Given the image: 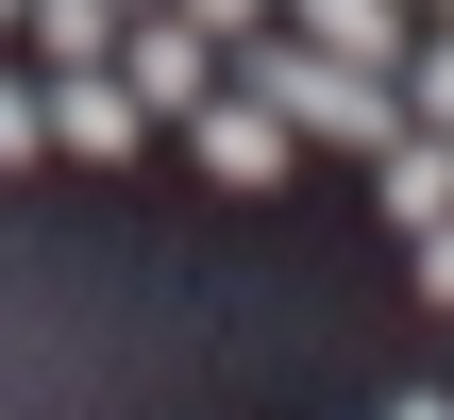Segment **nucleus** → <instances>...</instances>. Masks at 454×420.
I'll list each match as a JSON object with an SVG mask.
<instances>
[{
	"label": "nucleus",
	"mask_w": 454,
	"mask_h": 420,
	"mask_svg": "<svg viewBox=\"0 0 454 420\" xmlns=\"http://www.w3.org/2000/svg\"><path fill=\"white\" fill-rule=\"evenodd\" d=\"M219 84H253L303 152H387V135H404V84H387V67H354V51H320V34H286V17H270V34H236V51H219Z\"/></svg>",
	"instance_id": "f257e3e1"
},
{
	"label": "nucleus",
	"mask_w": 454,
	"mask_h": 420,
	"mask_svg": "<svg viewBox=\"0 0 454 420\" xmlns=\"http://www.w3.org/2000/svg\"><path fill=\"white\" fill-rule=\"evenodd\" d=\"M185 152H202V168H219L236 202H270V185L303 168V135H286V118H270L253 84H202V101H185Z\"/></svg>",
	"instance_id": "f03ea898"
},
{
	"label": "nucleus",
	"mask_w": 454,
	"mask_h": 420,
	"mask_svg": "<svg viewBox=\"0 0 454 420\" xmlns=\"http://www.w3.org/2000/svg\"><path fill=\"white\" fill-rule=\"evenodd\" d=\"M34 101H51V152L67 168H135V135H152V101L118 67H34Z\"/></svg>",
	"instance_id": "7ed1b4c3"
},
{
	"label": "nucleus",
	"mask_w": 454,
	"mask_h": 420,
	"mask_svg": "<svg viewBox=\"0 0 454 420\" xmlns=\"http://www.w3.org/2000/svg\"><path fill=\"white\" fill-rule=\"evenodd\" d=\"M101 67H118V84H135V101H168V118H185V101H202V84H219V34H185V17H168V0H152V17H118V51H101Z\"/></svg>",
	"instance_id": "20e7f679"
},
{
	"label": "nucleus",
	"mask_w": 454,
	"mask_h": 420,
	"mask_svg": "<svg viewBox=\"0 0 454 420\" xmlns=\"http://www.w3.org/2000/svg\"><path fill=\"white\" fill-rule=\"evenodd\" d=\"M286 34H320V51H354V67H404V34H421V0H270Z\"/></svg>",
	"instance_id": "39448f33"
},
{
	"label": "nucleus",
	"mask_w": 454,
	"mask_h": 420,
	"mask_svg": "<svg viewBox=\"0 0 454 420\" xmlns=\"http://www.w3.org/2000/svg\"><path fill=\"white\" fill-rule=\"evenodd\" d=\"M371 185H387V219H404V236H421V219H454V135H421V118H404V135L371 152Z\"/></svg>",
	"instance_id": "423d86ee"
},
{
	"label": "nucleus",
	"mask_w": 454,
	"mask_h": 420,
	"mask_svg": "<svg viewBox=\"0 0 454 420\" xmlns=\"http://www.w3.org/2000/svg\"><path fill=\"white\" fill-rule=\"evenodd\" d=\"M17 34H34V67H101L118 51V0H17Z\"/></svg>",
	"instance_id": "0eeeda50"
},
{
	"label": "nucleus",
	"mask_w": 454,
	"mask_h": 420,
	"mask_svg": "<svg viewBox=\"0 0 454 420\" xmlns=\"http://www.w3.org/2000/svg\"><path fill=\"white\" fill-rule=\"evenodd\" d=\"M387 84H404V118H421V135H454V17H438V34H404V67H387Z\"/></svg>",
	"instance_id": "6e6552de"
},
{
	"label": "nucleus",
	"mask_w": 454,
	"mask_h": 420,
	"mask_svg": "<svg viewBox=\"0 0 454 420\" xmlns=\"http://www.w3.org/2000/svg\"><path fill=\"white\" fill-rule=\"evenodd\" d=\"M51 152V101H34V67H0V168H34Z\"/></svg>",
	"instance_id": "1a4fd4ad"
},
{
	"label": "nucleus",
	"mask_w": 454,
	"mask_h": 420,
	"mask_svg": "<svg viewBox=\"0 0 454 420\" xmlns=\"http://www.w3.org/2000/svg\"><path fill=\"white\" fill-rule=\"evenodd\" d=\"M168 17H185V34H219V51H236V34H270V0H168Z\"/></svg>",
	"instance_id": "9d476101"
},
{
	"label": "nucleus",
	"mask_w": 454,
	"mask_h": 420,
	"mask_svg": "<svg viewBox=\"0 0 454 420\" xmlns=\"http://www.w3.org/2000/svg\"><path fill=\"white\" fill-rule=\"evenodd\" d=\"M421 303H454V219H421Z\"/></svg>",
	"instance_id": "9b49d317"
},
{
	"label": "nucleus",
	"mask_w": 454,
	"mask_h": 420,
	"mask_svg": "<svg viewBox=\"0 0 454 420\" xmlns=\"http://www.w3.org/2000/svg\"><path fill=\"white\" fill-rule=\"evenodd\" d=\"M387 420H454V404H438V387H404V404H387Z\"/></svg>",
	"instance_id": "f8f14e48"
},
{
	"label": "nucleus",
	"mask_w": 454,
	"mask_h": 420,
	"mask_svg": "<svg viewBox=\"0 0 454 420\" xmlns=\"http://www.w3.org/2000/svg\"><path fill=\"white\" fill-rule=\"evenodd\" d=\"M0 34H17V0H0Z\"/></svg>",
	"instance_id": "ddd939ff"
}]
</instances>
